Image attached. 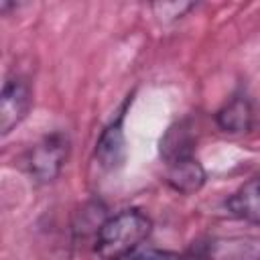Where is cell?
Masks as SVG:
<instances>
[{
	"instance_id": "8992f818",
	"label": "cell",
	"mask_w": 260,
	"mask_h": 260,
	"mask_svg": "<svg viewBox=\"0 0 260 260\" xmlns=\"http://www.w3.org/2000/svg\"><path fill=\"white\" fill-rule=\"evenodd\" d=\"M122 122H124V110L102 132V136L95 144V156H98L100 165L106 167V169H116L126 158V138H124Z\"/></svg>"
},
{
	"instance_id": "30bf717a",
	"label": "cell",
	"mask_w": 260,
	"mask_h": 260,
	"mask_svg": "<svg viewBox=\"0 0 260 260\" xmlns=\"http://www.w3.org/2000/svg\"><path fill=\"white\" fill-rule=\"evenodd\" d=\"M122 260H191V258L177 254V252H169V250H146V252H138L134 256H126Z\"/></svg>"
},
{
	"instance_id": "52a82bcc",
	"label": "cell",
	"mask_w": 260,
	"mask_h": 260,
	"mask_svg": "<svg viewBox=\"0 0 260 260\" xmlns=\"http://www.w3.org/2000/svg\"><path fill=\"white\" fill-rule=\"evenodd\" d=\"M230 211L254 225H260V175L248 179L238 191L228 199Z\"/></svg>"
},
{
	"instance_id": "6da1fadb",
	"label": "cell",
	"mask_w": 260,
	"mask_h": 260,
	"mask_svg": "<svg viewBox=\"0 0 260 260\" xmlns=\"http://www.w3.org/2000/svg\"><path fill=\"white\" fill-rule=\"evenodd\" d=\"M152 221L138 209H124L108 217L95 236V254L102 260H122L130 256L150 234Z\"/></svg>"
},
{
	"instance_id": "5b68a950",
	"label": "cell",
	"mask_w": 260,
	"mask_h": 260,
	"mask_svg": "<svg viewBox=\"0 0 260 260\" xmlns=\"http://www.w3.org/2000/svg\"><path fill=\"white\" fill-rule=\"evenodd\" d=\"M205 169L195 156L177 158L167 165V183L171 189L183 195H191L205 185Z\"/></svg>"
},
{
	"instance_id": "3957f363",
	"label": "cell",
	"mask_w": 260,
	"mask_h": 260,
	"mask_svg": "<svg viewBox=\"0 0 260 260\" xmlns=\"http://www.w3.org/2000/svg\"><path fill=\"white\" fill-rule=\"evenodd\" d=\"M32 104L30 85L20 75H10L4 81L0 95V132L6 136L14 126H18L28 114Z\"/></svg>"
},
{
	"instance_id": "277c9868",
	"label": "cell",
	"mask_w": 260,
	"mask_h": 260,
	"mask_svg": "<svg viewBox=\"0 0 260 260\" xmlns=\"http://www.w3.org/2000/svg\"><path fill=\"white\" fill-rule=\"evenodd\" d=\"M207 260H260V238L232 236L215 238L205 244Z\"/></svg>"
},
{
	"instance_id": "7a4b0ae2",
	"label": "cell",
	"mask_w": 260,
	"mask_h": 260,
	"mask_svg": "<svg viewBox=\"0 0 260 260\" xmlns=\"http://www.w3.org/2000/svg\"><path fill=\"white\" fill-rule=\"evenodd\" d=\"M69 156V138L63 132L45 136L39 144L28 150L26 165L28 173L39 181H53Z\"/></svg>"
},
{
	"instance_id": "ba28073f",
	"label": "cell",
	"mask_w": 260,
	"mask_h": 260,
	"mask_svg": "<svg viewBox=\"0 0 260 260\" xmlns=\"http://www.w3.org/2000/svg\"><path fill=\"white\" fill-rule=\"evenodd\" d=\"M217 126L223 132L240 134L248 132L254 124V108L252 102L246 95H234L217 114H215Z\"/></svg>"
},
{
	"instance_id": "9c48e42d",
	"label": "cell",
	"mask_w": 260,
	"mask_h": 260,
	"mask_svg": "<svg viewBox=\"0 0 260 260\" xmlns=\"http://www.w3.org/2000/svg\"><path fill=\"white\" fill-rule=\"evenodd\" d=\"M160 154L167 160V165L177 158L193 156V140H191L185 124H177L167 130L165 138L160 140Z\"/></svg>"
}]
</instances>
